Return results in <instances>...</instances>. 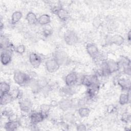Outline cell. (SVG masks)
I'll list each match as a JSON object with an SVG mask.
<instances>
[{
    "label": "cell",
    "mask_w": 131,
    "mask_h": 131,
    "mask_svg": "<svg viewBox=\"0 0 131 131\" xmlns=\"http://www.w3.org/2000/svg\"><path fill=\"white\" fill-rule=\"evenodd\" d=\"M77 129L78 130H86V127L83 124H79L77 127Z\"/></svg>",
    "instance_id": "4dcf8cb0"
},
{
    "label": "cell",
    "mask_w": 131,
    "mask_h": 131,
    "mask_svg": "<svg viewBox=\"0 0 131 131\" xmlns=\"http://www.w3.org/2000/svg\"><path fill=\"white\" fill-rule=\"evenodd\" d=\"M114 106H113V105H109L108 106V107H107V111L108 112H110V113H111L112 112H113V110H114Z\"/></svg>",
    "instance_id": "1f68e13d"
},
{
    "label": "cell",
    "mask_w": 131,
    "mask_h": 131,
    "mask_svg": "<svg viewBox=\"0 0 131 131\" xmlns=\"http://www.w3.org/2000/svg\"><path fill=\"white\" fill-rule=\"evenodd\" d=\"M26 50V47L24 45H19L17 46L15 49V51L19 54H23L24 53Z\"/></svg>",
    "instance_id": "f1b7e54d"
},
{
    "label": "cell",
    "mask_w": 131,
    "mask_h": 131,
    "mask_svg": "<svg viewBox=\"0 0 131 131\" xmlns=\"http://www.w3.org/2000/svg\"><path fill=\"white\" fill-rule=\"evenodd\" d=\"M54 58L60 66H66L69 62V58L67 53L62 50H57L53 53Z\"/></svg>",
    "instance_id": "7a4b0ae2"
},
{
    "label": "cell",
    "mask_w": 131,
    "mask_h": 131,
    "mask_svg": "<svg viewBox=\"0 0 131 131\" xmlns=\"http://www.w3.org/2000/svg\"><path fill=\"white\" fill-rule=\"evenodd\" d=\"M10 43H10L9 39L7 37L1 35L0 39V45L2 50L6 49L10 45Z\"/></svg>",
    "instance_id": "d4e9b609"
},
{
    "label": "cell",
    "mask_w": 131,
    "mask_h": 131,
    "mask_svg": "<svg viewBox=\"0 0 131 131\" xmlns=\"http://www.w3.org/2000/svg\"><path fill=\"white\" fill-rule=\"evenodd\" d=\"M118 83L120 86L122 90L130 91V81L129 79L125 78L119 79L118 81Z\"/></svg>",
    "instance_id": "ac0fdd59"
},
{
    "label": "cell",
    "mask_w": 131,
    "mask_h": 131,
    "mask_svg": "<svg viewBox=\"0 0 131 131\" xmlns=\"http://www.w3.org/2000/svg\"><path fill=\"white\" fill-rule=\"evenodd\" d=\"M123 73L127 75L130 76L131 73V70H130V66H126L123 67Z\"/></svg>",
    "instance_id": "f546056e"
},
{
    "label": "cell",
    "mask_w": 131,
    "mask_h": 131,
    "mask_svg": "<svg viewBox=\"0 0 131 131\" xmlns=\"http://www.w3.org/2000/svg\"><path fill=\"white\" fill-rule=\"evenodd\" d=\"M86 50L88 54L92 58H96L99 54V50L97 47L94 43H88L86 46Z\"/></svg>",
    "instance_id": "7c38bea8"
},
{
    "label": "cell",
    "mask_w": 131,
    "mask_h": 131,
    "mask_svg": "<svg viewBox=\"0 0 131 131\" xmlns=\"http://www.w3.org/2000/svg\"><path fill=\"white\" fill-rule=\"evenodd\" d=\"M97 77L95 75H85L81 79V83L89 88L90 86L98 83Z\"/></svg>",
    "instance_id": "5b68a950"
},
{
    "label": "cell",
    "mask_w": 131,
    "mask_h": 131,
    "mask_svg": "<svg viewBox=\"0 0 131 131\" xmlns=\"http://www.w3.org/2000/svg\"><path fill=\"white\" fill-rule=\"evenodd\" d=\"M51 21V17L50 15L47 14H44L40 15L38 18V21L39 25L41 26H45L49 24Z\"/></svg>",
    "instance_id": "ffe728a7"
},
{
    "label": "cell",
    "mask_w": 131,
    "mask_h": 131,
    "mask_svg": "<svg viewBox=\"0 0 131 131\" xmlns=\"http://www.w3.org/2000/svg\"><path fill=\"white\" fill-rule=\"evenodd\" d=\"M78 81V76L77 74L74 72L69 73L65 78V83L67 86H72L77 83Z\"/></svg>",
    "instance_id": "ba28073f"
},
{
    "label": "cell",
    "mask_w": 131,
    "mask_h": 131,
    "mask_svg": "<svg viewBox=\"0 0 131 131\" xmlns=\"http://www.w3.org/2000/svg\"><path fill=\"white\" fill-rule=\"evenodd\" d=\"M26 19L28 23L31 25H35L37 23L38 21V18L36 14L32 12H29L27 14Z\"/></svg>",
    "instance_id": "d6986e66"
},
{
    "label": "cell",
    "mask_w": 131,
    "mask_h": 131,
    "mask_svg": "<svg viewBox=\"0 0 131 131\" xmlns=\"http://www.w3.org/2000/svg\"><path fill=\"white\" fill-rule=\"evenodd\" d=\"M55 13L58 18L62 21L67 20L69 17V14L68 12L64 9L62 8H58L54 10Z\"/></svg>",
    "instance_id": "9a60e30c"
},
{
    "label": "cell",
    "mask_w": 131,
    "mask_h": 131,
    "mask_svg": "<svg viewBox=\"0 0 131 131\" xmlns=\"http://www.w3.org/2000/svg\"><path fill=\"white\" fill-rule=\"evenodd\" d=\"M64 39L66 43L69 46H74L78 41L77 34L73 31H67L64 34Z\"/></svg>",
    "instance_id": "3957f363"
},
{
    "label": "cell",
    "mask_w": 131,
    "mask_h": 131,
    "mask_svg": "<svg viewBox=\"0 0 131 131\" xmlns=\"http://www.w3.org/2000/svg\"><path fill=\"white\" fill-rule=\"evenodd\" d=\"M11 87L10 84L5 82V81H2L1 82L0 84V91H1V95L8 93L10 92Z\"/></svg>",
    "instance_id": "7402d4cb"
},
{
    "label": "cell",
    "mask_w": 131,
    "mask_h": 131,
    "mask_svg": "<svg viewBox=\"0 0 131 131\" xmlns=\"http://www.w3.org/2000/svg\"><path fill=\"white\" fill-rule=\"evenodd\" d=\"M60 108L63 111H67L70 110L73 106V102L68 99H64L58 103Z\"/></svg>",
    "instance_id": "2e32d148"
},
{
    "label": "cell",
    "mask_w": 131,
    "mask_h": 131,
    "mask_svg": "<svg viewBox=\"0 0 131 131\" xmlns=\"http://www.w3.org/2000/svg\"><path fill=\"white\" fill-rule=\"evenodd\" d=\"M50 108L51 105L47 104H43L40 105V112L43 114L45 118H47L49 115Z\"/></svg>",
    "instance_id": "484cf974"
},
{
    "label": "cell",
    "mask_w": 131,
    "mask_h": 131,
    "mask_svg": "<svg viewBox=\"0 0 131 131\" xmlns=\"http://www.w3.org/2000/svg\"><path fill=\"white\" fill-rule=\"evenodd\" d=\"M23 14L19 11H14L11 16V23L12 25H15L17 24L22 18Z\"/></svg>",
    "instance_id": "44dd1931"
},
{
    "label": "cell",
    "mask_w": 131,
    "mask_h": 131,
    "mask_svg": "<svg viewBox=\"0 0 131 131\" xmlns=\"http://www.w3.org/2000/svg\"><path fill=\"white\" fill-rule=\"evenodd\" d=\"M130 101V96L129 94H121L119 96V102L121 105H125Z\"/></svg>",
    "instance_id": "603a6c76"
},
{
    "label": "cell",
    "mask_w": 131,
    "mask_h": 131,
    "mask_svg": "<svg viewBox=\"0 0 131 131\" xmlns=\"http://www.w3.org/2000/svg\"><path fill=\"white\" fill-rule=\"evenodd\" d=\"M106 63L109 74L118 71L120 69V66L119 65V62L116 61L114 60L110 59L106 60Z\"/></svg>",
    "instance_id": "9c48e42d"
},
{
    "label": "cell",
    "mask_w": 131,
    "mask_h": 131,
    "mask_svg": "<svg viewBox=\"0 0 131 131\" xmlns=\"http://www.w3.org/2000/svg\"><path fill=\"white\" fill-rule=\"evenodd\" d=\"M14 100L13 97L9 93L1 95V105H6L11 103Z\"/></svg>",
    "instance_id": "e0dca14e"
},
{
    "label": "cell",
    "mask_w": 131,
    "mask_h": 131,
    "mask_svg": "<svg viewBox=\"0 0 131 131\" xmlns=\"http://www.w3.org/2000/svg\"><path fill=\"white\" fill-rule=\"evenodd\" d=\"M12 51L9 49H5L2 50L1 54V61L4 66L8 65L12 60Z\"/></svg>",
    "instance_id": "277c9868"
},
{
    "label": "cell",
    "mask_w": 131,
    "mask_h": 131,
    "mask_svg": "<svg viewBox=\"0 0 131 131\" xmlns=\"http://www.w3.org/2000/svg\"><path fill=\"white\" fill-rule=\"evenodd\" d=\"M108 42L111 45L121 46L124 43V39L120 34H115L110 38Z\"/></svg>",
    "instance_id": "5bb4252c"
},
{
    "label": "cell",
    "mask_w": 131,
    "mask_h": 131,
    "mask_svg": "<svg viewBox=\"0 0 131 131\" xmlns=\"http://www.w3.org/2000/svg\"><path fill=\"white\" fill-rule=\"evenodd\" d=\"M45 67L46 70L50 73H54L58 70L60 65L54 58H51L47 60L45 62Z\"/></svg>",
    "instance_id": "8992f818"
},
{
    "label": "cell",
    "mask_w": 131,
    "mask_h": 131,
    "mask_svg": "<svg viewBox=\"0 0 131 131\" xmlns=\"http://www.w3.org/2000/svg\"><path fill=\"white\" fill-rule=\"evenodd\" d=\"M13 80L18 85L25 86L29 84L31 78L28 74L21 71H16L14 74Z\"/></svg>",
    "instance_id": "6da1fadb"
},
{
    "label": "cell",
    "mask_w": 131,
    "mask_h": 131,
    "mask_svg": "<svg viewBox=\"0 0 131 131\" xmlns=\"http://www.w3.org/2000/svg\"><path fill=\"white\" fill-rule=\"evenodd\" d=\"M45 118L40 112H31L30 113V122L33 125H36L42 122Z\"/></svg>",
    "instance_id": "52a82bcc"
},
{
    "label": "cell",
    "mask_w": 131,
    "mask_h": 131,
    "mask_svg": "<svg viewBox=\"0 0 131 131\" xmlns=\"http://www.w3.org/2000/svg\"><path fill=\"white\" fill-rule=\"evenodd\" d=\"M10 93L11 94V95H12V96L13 97L14 99H16L20 98L21 92L19 90V89L16 88V89H13L11 91H10Z\"/></svg>",
    "instance_id": "4316f807"
},
{
    "label": "cell",
    "mask_w": 131,
    "mask_h": 131,
    "mask_svg": "<svg viewBox=\"0 0 131 131\" xmlns=\"http://www.w3.org/2000/svg\"><path fill=\"white\" fill-rule=\"evenodd\" d=\"M121 119L123 122H125L126 123H128V122L130 119V114L127 113V112L123 113L121 115Z\"/></svg>",
    "instance_id": "83f0119b"
},
{
    "label": "cell",
    "mask_w": 131,
    "mask_h": 131,
    "mask_svg": "<svg viewBox=\"0 0 131 131\" xmlns=\"http://www.w3.org/2000/svg\"><path fill=\"white\" fill-rule=\"evenodd\" d=\"M29 60L31 66L35 68L39 67L41 63V57L35 53H31L29 55Z\"/></svg>",
    "instance_id": "30bf717a"
},
{
    "label": "cell",
    "mask_w": 131,
    "mask_h": 131,
    "mask_svg": "<svg viewBox=\"0 0 131 131\" xmlns=\"http://www.w3.org/2000/svg\"><path fill=\"white\" fill-rule=\"evenodd\" d=\"M20 126V123L17 120H9L4 125L5 130L13 131L16 130Z\"/></svg>",
    "instance_id": "4fadbf2b"
},
{
    "label": "cell",
    "mask_w": 131,
    "mask_h": 131,
    "mask_svg": "<svg viewBox=\"0 0 131 131\" xmlns=\"http://www.w3.org/2000/svg\"><path fill=\"white\" fill-rule=\"evenodd\" d=\"M90 112H91V111L90 108L84 106H82L80 107L78 110V113L79 115L82 118L88 117L90 115Z\"/></svg>",
    "instance_id": "cb8c5ba5"
},
{
    "label": "cell",
    "mask_w": 131,
    "mask_h": 131,
    "mask_svg": "<svg viewBox=\"0 0 131 131\" xmlns=\"http://www.w3.org/2000/svg\"><path fill=\"white\" fill-rule=\"evenodd\" d=\"M19 105L20 110L25 113H30L32 106V103L27 99L21 100L19 102Z\"/></svg>",
    "instance_id": "8fae6325"
},
{
    "label": "cell",
    "mask_w": 131,
    "mask_h": 131,
    "mask_svg": "<svg viewBox=\"0 0 131 131\" xmlns=\"http://www.w3.org/2000/svg\"><path fill=\"white\" fill-rule=\"evenodd\" d=\"M127 39L128 40V41L129 42L130 41V31H129L127 34Z\"/></svg>",
    "instance_id": "d6a6232c"
}]
</instances>
